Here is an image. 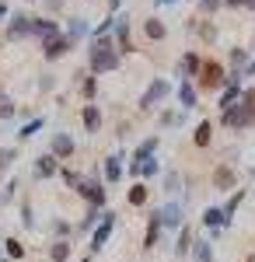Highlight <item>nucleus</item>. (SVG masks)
<instances>
[{
    "label": "nucleus",
    "instance_id": "obj_1",
    "mask_svg": "<svg viewBox=\"0 0 255 262\" xmlns=\"http://www.w3.org/2000/svg\"><path fill=\"white\" fill-rule=\"evenodd\" d=\"M214 185H217V189H224V192L235 189V171H231V168H217V171H214Z\"/></svg>",
    "mask_w": 255,
    "mask_h": 262
},
{
    "label": "nucleus",
    "instance_id": "obj_2",
    "mask_svg": "<svg viewBox=\"0 0 255 262\" xmlns=\"http://www.w3.org/2000/svg\"><path fill=\"white\" fill-rule=\"evenodd\" d=\"M109 234H112V217H105V224H101L98 231H95V238H91V248H95V252H98V248H105Z\"/></svg>",
    "mask_w": 255,
    "mask_h": 262
},
{
    "label": "nucleus",
    "instance_id": "obj_3",
    "mask_svg": "<svg viewBox=\"0 0 255 262\" xmlns=\"http://www.w3.org/2000/svg\"><path fill=\"white\" fill-rule=\"evenodd\" d=\"M80 192H84L88 200L95 203V206H101V200H105V192H101V185H98V182H84V185H80Z\"/></svg>",
    "mask_w": 255,
    "mask_h": 262
},
{
    "label": "nucleus",
    "instance_id": "obj_4",
    "mask_svg": "<svg viewBox=\"0 0 255 262\" xmlns=\"http://www.w3.org/2000/svg\"><path fill=\"white\" fill-rule=\"evenodd\" d=\"M178 217H182V210H178V206H164V210L157 213V221L164 224V227H175V224H178Z\"/></svg>",
    "mask_w": 255,
    "mask_h": 262
},
{
    "label": "nucleus",
    "instance_id": "obj_5",
    "mask_svg": "<svg viewBox=\"0 0 255 262\" xmlns=\"http://www.w3.org/2000/svg\"><path fill=\"white\" fill-rule=\"evenodd\" d=\"M217 81H220V67H217V63H206V67H203V84L214 88Z\"/></svg>",
    "mask_w": 255,
    "mask_h": 262
},
{
    "label": "nucleus",
    "instance_id": "obj_6",
    "mask_svg": "<svg viewBox=\"0 0 255 262\" xmlns=\"http://www.w3.org/2000/svg\"><path fill=\"white\" fill-rule=\"evenodd\" d=\"M189 248H193V231H189V227H182V234H178V245H175V252H178V255H185Z\"/></svg>",
    "mask_w": 255,
    "mask_h": 262
},
{
    "label": "nucleus",
    "instance_id": "obj_7",
    "mask_svg": "<svg viewBox=\"0 0 255 262\" xmlns=\"http://www.w3.org/2000/svg\"><path fill=\"white\" fill-rule=\"evenodd\" d=\"M157 231H161V221L151 217V227H147V238H143V248H154L157 245Z\"/></svg>",
    "mask_w": 255,
    "mask_h": 262
},
{
    "label": "nucleus",
    "instance_id": "obj_8",
    "mask_svg": "<svg viewBox=\"0 0 255 262\" xmlns=\"http://www.w3.org/2000/svg\"><path fill=\"white\" fill-rule=\"evenodd\" d=\"M53 150H56L59 158H67V154L74 150V143H70V137H56V140H53Z\"/></svg>",
    "mask_w": 255,
    "mask_h": 262
},
{
    "label": "nucleus",
    "instance_id": "obj_9",
    "mask_svg": "<svg viewBox=\"0 0 255 262\" xmlns=\"http://www.w3.org/2000/svg\"><path fill=\"white\" fill-rule=\"evenodd\" d=\"M193 255H196V262H214V252H210V245L199 242L196 248H193Z\"/></svg>",
    "mask_w": 255,
    "mask_h": 262
},
{
    "label": "nucleus",
    "instance_id": "obj_10",
    "mask_svg": "<svg viewBox=\"0 0 255 262\" xmlns=\"http://www.w3.org/2000/svg\"><path fill=\"white\" fill-rule=\"evenodd\" d=\"M35 171L46 179V175H53V171H56V161H53V158H39V168H35Z\"/></svg>",
    "mask_w": 255,
    "mask_h": 262
},
{
    "label": "nucleus",
    "instance_id": "obj_11",
    "mask_svg": "<svg viewBox=\"0 0 255 262\" xmlns=\"http://www.w3.org/2000/svg\"><path fill=\"white\" fill-rule=\"evenodd\" d=\"M49 255H53L56 262H63L67 255H70V245H67V242H56V245H53V252H49Z\"/></svg>",
    "mask_w": 255,
    "mask_h": 262
},
{
    "label": "nucleus",
    "instance_id": "obj_12",
    "mask_svg": "<svg viewBox=\"0 0 255 262\" xmlns=\"http://www.w3.org/2000/svg\"><path fill=\"white\" fill-rule=\"evenodd\" d=\"M143 200H147V189H143V185H133V192H130V203H133V206H140Z\"/></svg>",
    "mask_w": 255,
    "mask_h": 262
},
{
    "label": "nucleus",
    "instance_id": "obj_13",
    "mask_svg": "<svg viewBox=\"0 0 255 262\" xmlns=\"http://www.w3.org/2000/svg\"><path fill=\"white\" fill-rule=\"evenodd\" d=\"M196 143H199V147H206V143H210V126H206V122L196 129Z\"/></svg>",
    "mask_w": 255,
    "mask_h": 262
},
{
    "label": "nucleus",
    "instance_id": "obj_14",
    "mask_svg": "<svg viewBox=\"0 0 255 262\" xmlns=\"http://www.w3.org/2000/svg\"><path fill=\"white\" fill-rule=\"evenodd\" d=\"M203 221L210 224V227H217V224L224 221V210H206V217H203Z\"/></svg>",
    "mask_w": 255,
    "mask_h": 262
},
{
    "label": "nucleus",
    "instance_id": "obj_15",
    "mask_svg": "<svg viewBox=\"0 0 255 262\" xmlns=\"http://www.w3.org/2000/svg\"><path fill=\"white\" fill-rule=\"evenodd\" d=\"M84 126H88V129H98V112H95V108L84 112Z\"/></svg>",
    "mask_w": 255,
    "mask_h": 262
},
{
    "label": "nucleus",
    "instance_id": "obj_16",
    "mask_svg": "<svg viewBox=\"0 0 255 262\" xmlns=\"http://www.w3.org/2000/svg\"><path fill=\"white\" fill-rule=\"evenodd\" d=\"M7 255H11V259H21V255H25L21 242H7Z\"/></svg>",
    "mask_w": 255,
    "mask_h": 262
},
{
    "label": "nucleus",
    "instance_id": "obj_17",
    "mask_svg": "<svg viewBox=\"0 0 255 262\" xmlns=\"http://www.w3.org/2000/svg\"><path fill=\"white\" fill-rule=\"evenodd\" d=\"M11 161H14V150H0V168H7Z\"/></svg>",
    "mask_w": 255,
    "mask_h": 262
},
{
    "label": "nucleus",
    "instance_id": "obj_18",
    "mask_svg": "<svg viewBox=\"0 0 255 262\" xmlns=\"http://www.w3.org/2000/svg\"><path fill=\"white\" fill-rule=\"evenodd\" d=\"M147 32H151V35H154V39H161V35H164V28H161V25H157V21H151V25H147Z\"/></svg>",
    "mask_w": 255,
    "mask_h": 262
},
{
    "label": "nucleus",
    "instance_id": "obj_19",
    "mask_svg": "<svg viewBox=\"0 0 255 262\" xmlns=\"http://www.w3.org/2000/svg\"><path fill=\"white\" fill-rule=\"evenodd\" d=\"M105 175H109V179H119V164L109 161V164H105Z\"/></svg>",
    "mask_w": 255,
    "mask_h": 262
},
{
    "label": "nucleus",
    "instance_id": "obj_20",
    "mask_svg": "<svg viewBox=\"0 0 255 262\" xmlns=\"http://www.w3.org/2000/svg\"><path fill=\"white\" fill-rule=\"evenodd\" d=\"M11 112H14V105H11L7 98H0V116H11Z\"/></svg>",
    "mask_w": 255,
    "mask_h": 262
},
{
    "label": "nucleus",
    "instance_id": "obj_21",
    "mask_svg": "<svg viewBox=\"0 0 255 262\" xmlns=\"http://www.w3.org/2000/svg\"><path fill=\"white\" fill-rule=\"evenodd\" d=\"M231 4H241V0H231Z\"/></svg>",
    "mask_w": 255,
    "mask_h": 262
},
{
    "label": "nucleus",
    "instance_id": "obj_22",
    "mask_svg": "<svg viewBox=\"0 0 255 262\" xmlns=\"http://www.w3.org/2000/svg\"><path fill=\"white\" fill-rule=\"evenodd\" d=\"M248 262H255V259H248Z\"/></svg>",
    "mask_w": 255,
    "mask_h": 262
},
{
    "label": "nucleus",
    "instance_id": "obj_23",
    "mask_svg": "<svg viewBox=\"0 0 255 262\" xmlns=\"http://www.w3.org/2000/svg\"><path fill=\"white\" fill-rule=\"evenodd\" d=\"M84 262H88V259H84Z\"/></svg>",
    "mask_w": 255,
    "mask_h": 262
}]
</instances>
